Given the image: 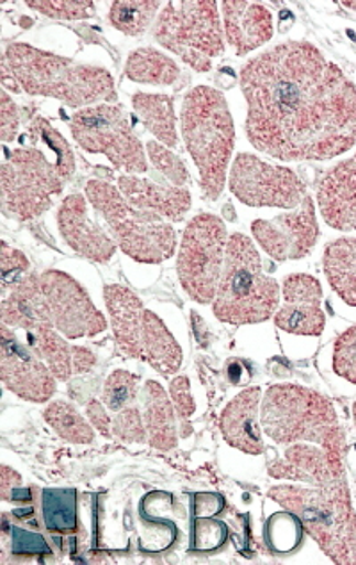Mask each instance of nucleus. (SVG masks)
I'll use <instances>...</instances> for the list:
<instances>
[{
    "label": "nucleus",
    "instance_id": "obj_1",
    "mask_svg": "<svg viewBox=\"0 0 356 565\" xmlns=\"http://www.w3.org/2000/svg\"><path fill=\"white\" fill-rule=\"evenodd\" d=\"M246 135L280 161H326L356 145V86L320 49L285 42L241 70Z\"/></svg>",
    "mask_w": 356,
    "mask_h": 565
},
{
    "label": "nucleus",
    "instance_id": "obj_2",
    "mask_svg": "<svg viewBox=\"0 0 356 565\" xmlns=\"http://www.w3.org/2000/svg\"><path fill=\"white\" fill-rule=\"evenodd\" d=\"M4 89L56 98L68 107L115 103L112 75L100 66L80 65L68 57L43 52L25 43H13L2 56Z\"/></svg>",
    "mask_w": 356,
    "mask_h": 565
},
{
    "label": "nucleus",
    "instance_id": "obj_3",
    "mask_svg": "<svg viewBox=\"0 0 356 565\" xmlns=\"http://www.w3.org/2000/svg\"><path fill=\"white\" fill-rule=\"evenodd\" d=\"M260 425L277 445L311 443L321 446L335 462L344 463L346 434L334 404L303 385L278 384L266 391Z\"/></svg>",
    "mask_w": 356,
    "mask_h": 565
},
{
    "label": "nucleus",
    "instance_id": "obj_4",
    "mask_svg": "<svg viewBox=\"0 0 356 565\" xmlns=\"http://www.w3.org/2000/svg\"><path fill=\"white\" fill-rule=\"evenodd\" d=\"M268 497L296 515L330 561L356 565V512L346 477L323 487L274 486Z\"/></svg>",
    "mask_w": 356,
    "mask_h": 565
},
{
    "label": "nucleus",
    "instance_id": "obj_5",
    "mask_svg": "<svg viewBox=\"0 0 356 565\" xmlns=\"http://www.w3.org/2000/svg\"><path fill=\"white\" fill-rule=\"evenodd\" d=\"M182 136L199 172V188L208 202L222 196L227 184L236 129L227 98L218 89L196 86L185 95L181 113Z\"/></svg>",
    "mask_w": 356,
    "mask_h": 565
},
{
    "label": "nucleus",
    "instance_id": "obj_6",
    "mask_svg": "<svg viewBox=\"0 0 356 565\" xmlns=\"http://www.w3.org/2000/svg\"><path fill=\"white\" fill-rule=\"evenodd\" d=\"M280 286L268 277L259 250L245 234L228 237L227 255L214 298V315L223 323H265L277 312Z\"/></svg>",
    "mask_w": 356,
    "mask_h": 565
},
{
    "label": "nucleus",
    "instance_id": "obj_7",
    "mask_svg": "<svg viewBox=\"0 0 356 565\" xmlns=\"http://www.w3.org/2000/svg\"><path fill=\"white\" fill-rule=\"evenodd\" d=\"M86 196L107 223L116 245L130 259L144 265H159L175 254L176 232L172 223L158 214L134 207L115 185L89 181Z\"/></svg>",
    "mask_w": 356,
    "mask_h": 565
},
{
    "label": "nucleus",
    "instance_id": "obj_8",
    "mask_svg": "<svg viewBox=\"0 0 356 565\" xmlns=\"http://www.w3.org/2000/svg\"><path fill=\"white\" fill-rule=\"evenodd\" d=\"M153 38L196 72H208L214 57L225 52L218 4L211 0L166 2L153 28Z\"/></svg>",
    "mask_w": 356,
    "mask_h": 565
},
{
    "label": "nucleus",
    "instance_id": "obj_9",
    "mask_svg": "<svg viewBox=\"0 0 356 565\" xmlns=\"http://www.w3.org/2000/svg\"><path fill=\"white\" fill-rule=\"evenodd\" d=\"M66 182L56 162L34 147H20L6 156L0 168V205L6 218L31 222L52 207Z\"/></svg>",
    "mask_w": 356,
    "mask_h": 565
},
{
    "label": "nucleus",
    "instance_id": "obj_10",
    "mask_svg": "<svg viewBox=\"0 0 356 565\" xmlns=\"http://www.w3.org/2000/svg\"><path fill=\"white\" fill-rule=\"evenodd\" d=\"M69 129L80 149L103 153L116 170H123L127 175L149 172L143 143L121 107L112 104L84 107L72 116Z\"/></svg>",
    "mask_w": 356,
    "mask_h": 565
},
{
    "label": "nucleus",
    "instance_id": "obj_11",
    "mask_svg": "<svg viewBox=\"0 0 356 565\" xmlns=\"http://www.w3.org/2000/svg\"><path fill=\"white\" fill-rule=\"evenodd\" d=\"M227 245V227L218 216L198 214L187 223L176 271L184 291L198 303H211L216 298Z\"/></svg>",
    "mask_w": 356,
    "mask_h": 565
},
{
    "label": "nucleus",
    "instance_id": "obj_12",
    "mask_svg": "<svg viewBox=\"0 0 356 565\" xmlns=\"http://www.w3.org/2000/svg\"><path fill=\"white\" fill-rule=\"evenodd\" d=\"M228 185L236 199L250 207L296 209L309 195L292 170L269 164L251 153L237 156Z\"/></svg>",
    "mask_w": 356,
    "mask_h": 565
},
{
    "label": "nucleus",
    "instance_id": "obj_13",
    "mask_svg": "<svg viewBox=\"0 0 356 565\" xmlns=\"http://www.w3.org/2000/svg\"><path fill=\"white\" fill-rule=\"evenodd\" d=\"M40 280L52 323L66 339L95 338L107 329L103 312L77 280L60 269L43 271Z\"/></svg>",
    "mask_w": 356,
    "mask_h": 565
},
{
    "label": "nucleus",
    "instance_id": "obj_14",
    "mask_svg": "<svg viewBox=\"0 0 356 565\" xmlns=\"http://www.w3.org/2000/svg\"><path fill=\"white\" fill-rule=\"evenodd\" d=\"M251 232L271 259H303L320 237L314 200L306 195L292 213L280 214L273 220H257L251 223Z\"/></svg>",
    "mask_w": 356,
    "mask_h": 565
},
{
    "label": "nucleus",
    "instance_id": "obj_15",
    "mask_svg": "<svg viewBox=\"0 0 356 565\" xmlns=\"http://www.w3.org/2000/svg\"><path fill=\"white\" fill-rule=\"evenodd\" d=\"M0 375L6 390L33 404H45L54 396L56 376L6 324L0 327Z\"/></svg>",
    "mask_w": 356,
    "mask_h": 565
},
{
    "label": "nucleus",
    "instance_id": "obj_16",
    "mask_svg": "<svg viewBox=\"0 0 356 565\" xmlns=\"http://www.w3.org/2000/svg\"><path fill=\"white\" fill-rule=\"evenodd\" d=\"M57 225L66 245L86 259L107 263L116 252V242L100 225L91 222L86 199L79 193L66 196L57 213Z\"/></svg>",
    "mask_w": 356,
    "mask_h": 565
},
{
    "label": "nucleus",
    "instance_id": "obj_17",
    "mask_svg": "<svg viewBox=\"0 0 356 565\" xmlns=\"http://www.w3.org/2000/svg\"><path fill=\"white\" fill-rule=\"evenodd\" d=\"M268 475L274 480L328 486L346 477L344 463L335 462L321 446L296 443L283 451V457L269 463Z\"/></svg>",
    "mask_w": 356,
    "mask_h": 565
},
{
    "label": "nucleus",
    "instance_id": "obj_18",
    "mask_svg": "<svg viewBox=\"0 0 356 565\" xmlns=\"http://www.w3.org/2000/svg\"><path fill=\"white\" fill-rule=\"evenodd\" d=\"M321 216L335 231H356V153L324 173L317 185Z\"/></svg>",
    "mask_w": 356,
    "mask_h": 565
},
{
    "label": "nucleus",
    "instance_id": "obj_19",
    "mask_svg": "<svg viewBox=\"0 0 356 565\" xmlns=\"http://www.w3.org/2000/svg\"><path fill=\"white\" fill-rule=\"evenodd\" d=\"M107 312L111 318L116 347L129 359L144 361L143 350V301L129 288L111 284L104 289Z\"/></svg>",
    "mask_w": 356,
    "mask_h": 565
},
{
    "label": "nucleus",
    "instance_id": "obj_20",
    "mask_svg": "<svg viewBox=\"0 0 356 565\" xmlns=\"http://www.w3.org/2000/svg\"><path fill=\"white\" fill-rule=\"evenodd\" d=\"M225 34L237 56H246L273 36V17L259 2H222Z\"/></svg>",
    "mask_w": 356,
    "mask_h": 565
},
{
    "label": "nucleus",
    "instance_id": "obj_21",
    "mask_svg": "<svg viewBox=\"0 0 356 565\" xmlns=\"http://www.w3.org/2000/svg\"><path fill=\"white\" fill-rule=\"evenodd\" d=\"M259 387H250L237 394L223 411L219 427L228 445L248 455H262L266 451L262 430L259 425Z\"/></svg>",
    "mask_w": 356,
    "mask_h": 565
},
{
    "label": "nucleus",
    "instance_id": "obj_22",
    "mask_svg": "<svg viewBox=\"0 0 356 565\" xmlns=\"http://www.w3.org/2000/svg\"><path fill=\"white\" fill-rule=\"evenodd\" d=\"M118 190L134 207L158 214L166 222H182L185 214L190 213V190L179 185L155 184L141 177L121 175Z\"/></svg>",
    "mask_w": 356,
    "mask_h": 565
},
{
    "label": "nucleus",
    "instance_id": "obj_23",
    "mask_svg": "<svg viewBox=\"0 0 356 565\" xmlns=\"http://www.w3.org/2000/svg\"><path fill=\"white\" fill-rule=\"evenodd\" d=\"M0 320L14 330L54 327L43 297L40 274L31 271L0 303Z\"/></svg>",
    "mask_w": 356,
    "mask_h": 565
},
{
    "label": "nucleus",
    "instance_id": "obj_24",
    "mask_svg": "<svg viewBox=\"0 0 356 565\" xmlns=\"http://www.w3.org/2000/svg\"><path fill=\"white\" fill-rule=\"evenodd\" d=\"M143 419L147 443L159 451L175 450L179 445V425L173 402L159 382L149 381L143 390Z\"/></svg>",
    "mask_w": 356,
    "mask_h": 565
},
{
    "label": "nucleus",
    "instance_id": "obj_25",
    "mask_svg": "<svg viewBox=\"0 0 356 565\" xmlns=\"http://www.w3.org/2000/svg\"><path fill=\"white\" fill-rule=\"evenodd\" d=\"M143 350L144 362H149L159 375L170 379L181 370V347L166 324L152 311H144L143 316Z\"/></svg>",
    "mask_w": 356,
    "mask_h": 565
},
{
    "label": "nucleus",
    "instance_id": "obj_26",
    "mask_svg": "<svg viewBox=\"0 0 356 565\" xmlns=\"http://www.w3.org/2000/svg\"><path fill=\"white\" fill-rule=\"evenodd\" d=\"M324 275L347 306L356 307V239L343 237L324 248Z\"/></svg>",
    "mask_w": 356,
    "mask_h": 565
},
{
    "label": "nucleus",
    "instance_id": "obj_27",
    "mask_svg": "<svg viewBox=\"0 0 356 565\" xmlns=\"http://www.w3.org/2000/svg\"><path fill=\"white\" fill-rule=\"evenodd\" d=\"M132 106L147 130H150L162 145H166L168 149H176L179 135L173 98L153 93H136Z\"/></svg>",
    "mask_w": 356,
    "mask_h": 565
},
{
    "label": "nucleus",
    "instance_id": "obj_28",
    "mask_svg": "<svg viewBox=\"0 0 356 565\" xmlns=\"http://www.w3.org/2000/svg\"><path fill=\"white\" fill-rule=\"evenodd\" d=\"M23 332L25 344L45 362L57 381H68L69 376L74 375L72 347L61 338L56 327H34Z\"/></svg>",
    "mask_w": 356,
    "mask_h": 565
},
{
    "label": "nucleus",
    "instance_id": "obj_29",
    "mask_svg": "<svg viewBox=\"0 0 356 565\" xmlns=\"http://www.w3.org/2000/svg\"><path fill=\"white\" fill-rule=\"evenodd\" d=\"M126 74L129 79L152 86H168L175 83L181 68L172 57L155 51L152 46L138 49L127 60Z\"/></svg>",
    "mask_w": 356,
    "mask_h": 565
},
{
    "label": "nucleus",
    "instance_id": "obj_30",
    "mask_svg": "<svg viewBox=\"0 0 356 565\" xmlns=\"http://www.w3.org/2000/svg\"><path fill=\"white\" fill-rule=\"evenodd\" d=\"M42 514L46 530L69 533L77 530V492L74 489H46L42 492Z\"/></svg>",
    "mask_w": 356,
    "mask_h": 565
},
{
    "label": "nucleus",
    "instance_id": "obj_31",
    "mask_svg": "<svg viewBox=\"0 0 356 565\" xmlns=\"http://www.w3.org/2000/svg\"><path fill=\"white\" fill-rule=\"evenodd\" d=\"M43 419L56 431L61 439L72 445H91L95 440L91 423L66 402H54L43 411Z\"/></svg>",
    "mask_w": 356,
    "mask_h": 565
},
{
    "label": "nucleus",
    "instance_id": "obj_32",
    "mask_svg": "<svg viewBox=\"0 0 356 565\" xmlns=\"http://www.w3.org/2000/svg\"><path fill=\"white\" fill-rule=\"evenodd\" d=\"M159 10H161V2H153V0L112 2L109 22L112 28L127 36H139L152 25Z\"/></svg>",
    "mask_w": 356,
    "mask_h": 565
},
{
    "label": "nucleus",
    "instance_id": "obj_33",
    "mask_svg": "<svg viewBox=\"0 0 356 565\" xmlns=\"http://www.w3.org/2000/svg\"><path fill=\"white\" fill-rule=\"evenodd\" d=\"M274 324L294 335H321L326 324L321 306H303V303H285L274 312Z\"/></svg>",
    "mask_w": 356,
    "mask_h": 565
},
{
    "label": "nucleus",
    "instance_id": "obj_34",
    "mask_svg": "<svg viewBox=\"0 0 356 565\" xmlns=\"http://www.w3.org/2000/svg\"><path fill=\"white\" fill-rule=\"evenodd\" d=\"M28 136L33 143L43 141L54 152L57 172H60L63 181L68 182L75 173V158L72 147L61 136L60 130L54 129L42 116H37V118H34L33 124H31V127H29Z\"/></svg>",
    "mask_w": 356,
    "mask_h": 565
},
{
    "label": "nucleus",
    "instance_id": "obj_35",
    "mask_svg": "<svg viewBox=\"0 0 356 565\" xmlns=\"http://www.w3.org/2000/svg\"><path fill=\"white\" fill-rule=\"evenodd\" d=\"M139 394V376L130 371L116 370L104 384L103 402L111 413L136 405Z\"/></svg>",
    "mask_w": 356,
    "mask_h": 565
},
{
    "label": "nucleus",
    "instance_id": "obj_36",
    "mask_svg": "<svg viewBox=\"0 0 356 565\" xmlns=\"http://www.w3.org/2000/svg\"><path fill=\"white\" fill-rule=\"evenodd\" d=\"M301 526L300 520L292 512H282L268 521L266 526V539L268 544L278 555H289L294 552L301 544Z\"/></svg>",
    "mask_w": 356,
    "mask_h": 565
},
{
    "label": "nucleus",
    "instance_id": "obj_37",
    "mask_svg": "<svg viewBox=\"0 0 356 565\" xmlns=\"http://www.w3.org/2000/svg\"><path fill=\"white\" fill-rule=\"evenodd\" d=\"M147 158L152 161L153 168L168 182H172V185L184 188L187 181H190V172H187L184 161L179 156H175L172 149H168L166 145L149 141L147 143Z\"/></svg>",
    "mask_w": 356,
    "mask_h": 565
},
{
    "label": "nucleus",
    "instance_id": "obj_38",
    "mask_svg": "<svg viewBox=\"0 0 356 565\" xmlns=\"http://www.w3.org/2000/svg\"><path fill=\"white\" fill-rule=\"evenodd\" d=\"M170 398L175 407L176 422H179V434L184 439L193 436V423L191 417L195 414L196 405L191 394L190 379L187 376H175L170 384Z\"/></svg>",
    "mask_w": 356,
    "mask_h": 565
},
{
    "label": "nucleus",
    "instance_id": "obj_39",
    "mask_svg": "<svg viewBox=\"0 0 356 565\" xmlns=\"http://www.w3.org/2000/svg\"><path fill=\"white\" fill-rule=\"evenodd\" d=\"M283 300L285 303H303V306H321L323 288L320 280L306 274L289 275L283 280Z\"/></svg>",
    "mask_w": 356,
    "mask_h": 565
},
{
    "label": "nucleus",
    "instance_id": "obj_40",
    "mask_svg": "<svg viewBox=\"0 0 356 565\" xmlns=\"http://www.w3.org/2000/svg\"><path fill=\"white\" fill-rule=\"evenodd\" d=\"M28 8L36 10L51 19L84 20L95 17L93 2H72V0H42V2H25Z\"/></svg>",
    "mask_w": 356,
    "mask_h": 565
},
{
    "label": "nucleus",
    "instance_id": "obj_41",
    "mask_svg": "<svg viewBox=\"0 0 356 565\" xmlns=\"http://www.w3.org/2000/svg\"><path fill=\"white\" fill-rule=\"evenodd\" d=\"M31 265L29 259L20 250H14L8 243H0V271H2V292L13 291L22 282Z\"/></svg>",
    "mask_w": 356,
    "mask_h": 565
},
{
    "label": "nucleus",
    "instance_id": "obj_42",
    "mask_svg": "<svg viewBox=\"0 0 356 565\" xmlns=\"http://www.w3.org/2000/svg\"><path fill=\"white\" fill-rule=\"evenodd\" d=\"M112 437L121 443H130V445L149 439L143 413L139 411L138 405H130L120 413H116L115 419H112Z\"/></svg>",
    "mask_w": 356,
    "mask_h": 565
},
{
    "label": "nucleus",
    "instance_id": "obj_43",
    "mask_svg": "<svg viewBox=\"0 0 356 565\" xmlns=\"http://www.w3.org/2000/svg\"><path fill=\"white\" fill-rule=\"evenodd\" d=\"M227 524L211 518H196L195 530H193V552H218L219 547L227 543Z\"/></svg>",
    "mask_w": 356,
    "mask_h": 565
},
{
    "label": "nucleus",
    "instance_id": "obj_44",
    "mask_svg": "<svg viewBox=\"0 0 356 565\" xmlns=\"http://www.w3.org/2000/svg\"><path fill=\"white\" fill-rule=\"evenodd\" d=\"M2 526H4V529H2V535H11V539L4 537V541L6 543H10V550L14 556L51 555V547L45 543V539H43L42 535L19 529V526L10 529L6 515Z\"/></svg>",
    "mask_w": 356,
    "mask_h": 565
},
{
    "label": "nucleus",
    "instance_id": "obj_45",
    "mask_svg": "<svg viewBox=\"0 0 356 565\" xmlns=\"http://www.w3.org/2000/svg\"><path fill=\"white\" fill-rule=\"evenodd\" d=\"M334 370L338 376L356 385V324L335 341Z\"/></svg>",
    "mask_w": 356,
    "mask_h": 565
},
{
    "label": "nucleus",
    "instance_id": "obj_46",
    "mask_svg": "<svg viewBox=\"0 0 356 565\" xmlns=\"http://www.w3.org/2000/svg\"><path fill=\"white\" fill-rule=\"evenodd\" d=\"M0 139L4 143H11L20 129V113L17 104L11 100L10 95L6 89H2L0 95Z\"/></svg>",
    "mask_w": 356,
    "mask_h": 565
},
{
    "label": "nucleus",
    "instance_id": "obj_47",
    "mask_svg": "<svg viewBox=\"0 0 356 565\" xmlns=\"http://www.w3.org/2000/svg\"><path fill=\"white\" fill-rule=\"evenodd\" d=\"M0 497L4 501H31V491L23 487L20 477L10 466H2L0 471Z\"/></svg>",
    "mask_w": 356,
    "mask_h": 565
},
{
    "label": "nucleus",
    "instance_id": "obj_48",
    "mask_svg": "<svg viewBox=\"0 0 356 565\" xmlns=\"http://www.w3.org/2000/svg\"><path fill=\"white\" fill-rule=\"evenodd\" d=\"M109 408L104 405V402L98 399H89L86 405V416H88L91 427L100 434V436L111 439L112 437V417L111 414L107 413Z\"/></svg>",
    "mask_w": 356,
    "mask_h": 565
},
{
    "label": "nucleus",
    "instance_id": "obj_49",
    "mask_svg": "<svg viewBox=\"0 0 356 565\" xmlns=\"http://www.w3.org/2000/svg\"><path fill=\"white\" fill-rule=\"evenodd\" d=\"M225 509V498L214 492H204L195 497L196 518H213Z\"/></svg>",
    "mask_w": 356,
    "mask_h": 565
},
{
    "label": "nucleus",
    "instance_id": "obj_50",
    "mask_svg": "<svg viewBox=\"0 0 356 565\" xmlns=\"http://www.w3.org/2000/svg\"><path fill=\"white\" fill-rule=\"evenodd\" d=\"M72 362H74V375H83L97 366V355L88 348L72 347Z\"/></svg>",
    "mask_w": 356,
    "mask_h": 565
},
{
    "label": "nucleus",
    "instance_id": "obj_51",
    "mask_svg": "<svg viewBox=\"0 0 356 565\" xmlns=\"http://www.w3.org/2000/svg\"><path fill=\"white\" fill-rule=\"evenodd\" d=\"M245 362L237 361V359H231L227 364V379L234 385H246L250 382L251 376H245Z\"/></svg>",
    "mask_w": 356,
    "mask_h": 565
},
{
    "label": "nucleus",
    "instance_id": "obj_52",
    "mask_svg": "<svg viewBox=\"0 0 356 565\" xmlns=\"http://www.w3.org/2000/svg\"><path fill=\"white\" fill-rule=\"evenodd\" d=\"M191 318H193V329H195L196 341H198L199 347H208L211 332H208L207 327H205L204 320H202L196 312H193Z\"/></svg>",
    "mask_w": 356,
    "mask_h": 565
},
{
    "label": "nucleus",
    "instance_id": "obj_53",
    "mask_svg": "<svg viewBox=\"0 0 356 565\" xmlns=\"http://www.w3.org/2000/svg\"><path fill=\"white\" fill-rule=\"evenodd\" d=\"M343 6H346V8H352V10H356V2H343Z\"/></svg>",
    "mask_w": 356,
    "mask_h": 565
},
{
    "label": "nucleus",
    "instance_id": "obj_54",
    "mask_svg": "<svg viewBox=\"0 0 356 565\" xmlns=\"http://www.w3.org/2000/svg\"><path fill=\"white\" fill-rule=\"evenodd\" d=\"M353 419H355V425H356V404L353 405Z\"/></svg>",
    "mask_w": 356,
    "mask_h": 565
}]
</instances>
